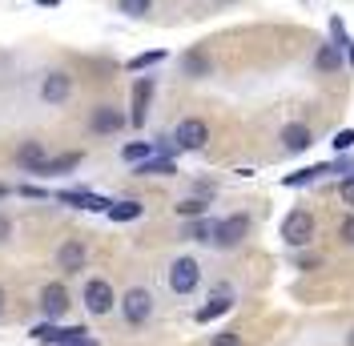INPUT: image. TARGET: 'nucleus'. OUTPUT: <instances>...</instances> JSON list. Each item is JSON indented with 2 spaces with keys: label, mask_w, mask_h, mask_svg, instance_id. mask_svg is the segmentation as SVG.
Here are the masks:
<instances>
[{
  "label": "nucleus",
  "mask_w": 354,
  "mask_h": 346,
  "mask_svg": "<svg viewBox=\"0 0 354 346\" xmlns=\"http://www.w3.org/2000/svg\"><path fill=\"white\" fill-rule=\"evenodd\" d=\"M121 314H125V322H129V326L149 322V314H153V294H149L145 286L125 290V294H121Z\"/></svg>",
  "instance_id": "f257e3e1"
},
{
  "label": "nucleus",
  "mask_w": 354,
  "mask_h": 346,
  "mask_svg": "<svg viewBox=\"0 0 354 346\" xmlns=\"http://www.w3.org/2000/svg\"><path fill=\"white\" fill-rule=\"evenodd\" d=\"M201 282V266L194 258H177L174 266H169V290L174 294H194Z\"/></svg>",
  "instance_id": "f03ea898"
},
{
  "label": "nucleus",
  "mask_w": 354,
  "mask_h": 346,
  "mask_svg": "<svg viewBox=\"0 0 354 346\" xmlns=\"http://www.w3.org/2000/svg\"><path fill=\"white\" fill-rule=\"evenodd\" d=\"M85 262H88V246L81 238H68V242L57 246V270H61V274H81Z\"/></svg>",
  "instance_id": "7ed1b4c3"
},
{
  "label": "nucleus",
  "mask_w": 354,
  "mask_h": 346,
  "mask_svg": "<svg viewBox=\"0 0 354 346\" xmlns=\"http://www.w3.org/2000/svg\"><path fill=\"white\" fill-rule=\"evenodd\" d=\"M68 306L73 302H68V290L61 286V282H48V286L41 290V314L48 318V322H61V318L68 314Z\"/></svg>",
  "instance_id": "20e7f679"
},
{
  "label": "nucleus",
  "mask_w": 354,
  "mask_h": 346,
  "mask_svg": "<svg viewBox=\"0 0 354 346\" xmlns=\"http://www.w3.org/2000/svg\"><path fill=\"white\" fill-rule=\"evenodd\" d=\"M85 306L88 314H109L113 306H117V294H113V286L105 278H88L85 282Z\"/></svg>",
  "instance_id": "39448f33"
},
{
  "label": "nucleus",
  "mask_w": 354,
  "mask_h": 346,
  "mask_svg": "<svg viewBox=\"0 0 354 346\" xmlns=\"http://www.w3.org/2000/svg\"><path fill=\"white\" fill-rule=\"evenodd\" d=\"M245 234H250V217L234 214V217H225V221H218V226H214V246L230 250V246H238Z\"/></svg>",
  "instance_id": "423d86ee"
},
{
  "label": "nucleus",
  "mask_w": 354,
  "mask_h": 346,
  "mask_svg": "<svg viewBox=\"0 0 354 346\" xmlns=\"http://www.w3.org/2000/svg\"><path fill=\"white\" fill-rule=\"evenodd\" d=\"M129 117L121 113V109L113 105H97L93 113H88V129L97 133V137H109V133H121V125H125Z\"/></svg>",
  "instance_id": "0eeeda50"
},
{
  "label": "nucleus",
  "mask_w": 354,
  "mask_h": 346,
  "mask_svg": "<svg viewBox=\"0 0 354 346\" xmlns=\"http://www.w3.org/2000/svg\"><path fill=\"white\" fill-rule=\"evenodd\" d=\"M174 141H177V149H201V145L209 141V125H205L201 117H185V121L177 125Z\"/></svg>",
  "instance_id": "6e6552de"
},
{
  "label": "nucleus",
  "mask_w": 354,
  "mask_h": 346,
  "mask_svg": "<svg viewBox=\"0 0 354 346\" xmlns=\"http://www.w3.org/2000/svg\"><path fill=\"white\" fill-rule=\"evenodd\" d=\"M282 238H286V246H306V242L314 238V217H310L306 210H294V214L282 221Z\"/></svg>",
  "instance_id": "1a4fd4ad"
},
{
  "label": "nucleus",
  "mask_w": 354,
  "mask_h": 346,
  "mask_svg": "<svg viewBox=\"0 0 354 346\" xmlns=\"http://www.w3.org/2000/svg\"><path fill=\"white\" fill-rule=\"evenodd\" d=\"M149 101H153V77H137V81H133L129 125H145V117H149Z\"/></svg>",
  "instance_id": "9d476101"
},
{
  "label": "nucleus",
  "mask_w": 354,
  "mask_h": 346,
  "mask_svg": "<svg viewBox=\"0 0 354 346\" xmlns=\"http://www.w3.org/2000/svg\"><path fill=\"white\" fill-rule=\"evenodd\" d=\"M68 93H73V77L68 73H48L41 81V101L44 105H65Z\"/></svg>",
  "instance_id": "9b49d317"
},
{
  "label": "nucleus",
  "mask_w": 354,
  "mask_h": 346,
  "mask_svg": "<svg viewBox=\"0 0 354 346\" xmlns=\"http://www.w3.org/2000/svg\"><path fill=\"white\" fill-rule=\"evenodd\" d=\"M57 201H61V206H73V210H93V214H105V210H109L105 197L88 194V190H61Z\"/></svg>",
  "instance_id": "f8f14e48"
},
{
  "label": "nucleus",
  "mask_w": 354,
  "mask_h": 346,
  "mask_svg": "<svg viewBox=\"0 0 354 346\" xmlns=\"http://www.w3.org/2000/svg\"><path fill=\"white\" fill-rule=\"evenodd\" d=\"M81 165V153H61V157H44L41 165H37V177H57V173H68Z\"/></svg>",
  "instance_id": "ddd939ff"
},
{
  "label": "nucleus",
  "mask_w": 354,
  "mask_h": 346,
  "mask_svg": "<svg viewBox=\"0 0 354 346\" xmlns=\"http://www.w3.org/2000/svg\"><path fill=\"white\" fill-rule=\"evenodd\" d=\"M137 177H174L177 165H174V157H161V153H153V157H145L141 165H137Z\"/></svg>",
  "instance_id": "4468645a"
},
{
  "label": "nucleus",
  "mask_w": 354,
  "mask_h": 346,
  "mask_svg": "<svg viewBox=\"0 0 354 346\" xmlns=\"http://www.w3.org/2000/svg\"><path fill=\"white\" fill-rule=\"evenodd\" d=\"M230 306H234V298H230V290L221 286V290H214V298H209V302L198 310V322H214V318H221Z\"/></svg>",
  "instance_id": "2eb2a0df"
},
{
  "label": "nucleus",
  "mask_w": 354,
  "mask_h": 346,
  "mask_svg": "<svg viewBox=\"0 0 354 346\" xmlns=\"http://www.w3.org/2000/svg\"><path fill=\"white\" fill-rule=\"evenodd\" d=\"M282 145H286L290 153H302V149L314 145V137H310L306 125H286V129H282Z\"/></svg>",
  "instance_id": "dca6fc26"
},
{
  "label": "nucleus",
  "mask_w": 354,
  "mask_h": 346,
  "mask_svg": "<svg viewBox=\"0 0 354 346\" xmlns=\"http://www.w3.org/2000/svg\"><path fill=\"white\" fill-rule=\"evenodd\" d=\"M44 161V149H41V141H24L21 149H17V165H21L24 173H32L37 165Z\"/></svg>",
  "instance_id": "f3484780"
},
{
  "label": "nucleus",
  "mask_w": 354,
  "mask_h": 346,
  "mask_svg": "<svg viewBox=\"0 0 354 346\" xmlns=\"http://www.w3.org/2000/svg\"><path fill=\"white\" fill-rule=\"evenodd\" d=\"M181 69H185V77H205V73H209V57H205L201 48H189V53L181 57Z\"/></svg>",
  "instance_id": "a211bd4d"
},
{
  "label": "nucleus",
  "mask_w": 354,
  "mask_h": 346,
  "mask_svg": "<svg viewBox=\"0 0 354 346\" xmlns=\"http://www.w3.org/2000/svg\"><path fill=\"white\" fill-rule=\"evenodd\" d=\"M214 226H218V221L198 217V221H189V226H185V234H181V238H189V242H214Z\"/></svg>",
  "instance_id": "6ab92c4d"
},
{
  "label": "nucleus",
  "mask_w": 354,
  "mask_h": 346,
  "mask_svg": "<svg viewBox=\"0 0 354 346\" xmlns=\"http://www.w3.org/2000/svg\"><path fill=\"white\" fill-rule=\"evenodd\" d=\"M105 214H109L113 221H133V217H141V201H109Z\"/></svg>",
  "instance_id": "aec40b11"
},
{
  "label": "nucleus",
  "mask_w": 354,
  "mask_h": 346,
  "mask_svg": "<svg viewBox=\"0 0 354 346\" xmlns=\"http://www.w3.org/2000/svg\"><path fill=\"white\" fill-rule=\"evenodd\" d=\"M121 157H125L129 165H141L145 157H153V141H129V145L121 149Z\"/></svg>",
  "instance_id": "412c9836"
},
{
  "label": "nucleus",
  "mask_w": 354,
  "mask_h": 346,
  "mask_svg": "<svg viewBox=\"0 0 354 346\" xmlns=\"http://www.w3.org/2000/svg\"><path fill=\"white\" fill-rule=\"evenodd\" d=\"M314 65L322 69V73H334V69L342 65V57H338V48H334V44H322V48H318V57H314Z\"/></svg>",
  "instance_id": "4be33fe9"
},
{
  "label": "nucleus",
  "mask_w": 354,
  "mask_h": 346,
  "mask_svg": "<svg viewBox=\"0 0 354 346\" xmlns=\"http://www.w3.org/2000/svg\"><path fill=\"white\" fill-rule=\"evenodd\" d=\"M322 173H330V165H310V170H298V173H290L282 185H290V190H294V185H306V181L322 177Z\"/></svg>",
  "instance_id": "5701e85b"
},
{
  "label": "nucleus",
  "mask_w": 354,
  "mask_h": 346,
  "mask_svg": "<svg viewBox=\"0 0 354 346\" xmlns=\"http://www.w3.org/2000/svg\"><path fill=\"white\" fill-rule=\"evenodd\" d=\"M157 61H165V48H153V53H141V57H133V61H129V73H141V69L157 65Z\"/></svg>",
  "instance_id": "b1692460"
},
{
  "label": "nucleus",
  "mask_w": 354,
  "mask_h": 346,
  "mask_svg": "<svg viewBox=\"0 0 354 346\" xmlns=\"http://www.w3.org/2000/svg\"><path fill=\"white\" fill-rule=\"evenodd\" d=\"M117 8H121L125 17H145V12L153 8V0H117Z\"/></svg>",
  "instance_id": "393cba45"
},
{
  "label": "nucleus",
  "mask_w": 354,
  "mask_h": 346,
  "mask_svg": "<svg viewBox=\"0 0 354 346\" xmlns=\"http://www.w3.org/2000/svg\"><path fill=\"white\" fill-rule=\"evenodd\" d=\"M177 214H181V217H205V201H201V197L177 201Z\"/></svg>",
  "instance_id": "a878e982"
},
{
  "label": "nucleus",
  "mask_w": 354,
  "mask_h": 346,
  "mask_svg": "<svg viewBox=\"0 0 354 346\" xmlns=\"http://www.w3.org/2000/svg\"><path fill=\"white\" fill-rule=\"evenodd\" d=\"M214 346H242V338L234 330H225V334H214Z\"/></svg>",
  "instance_id": "bb28decb"
},
{
  "label": "nucleus",
  "mask_w": 354,
  "mask_h": 346,
  "mask_svg": "<svg viewBox=\"0 0 354 346\" xmlns=\"http://www.w3.org/2000/svg\"><path fill=\"white\" fill-rule=\"evenodd\" d=\"M351 145H354V129H342L334 137V149H351Z\"/></svg>",
  "instance_id": "cd10ccee"
},
{
  "label": "nucleus",
  "mask_w": 354,
  "mask_h": 346,
  "mask_svg": "<svg viewBox=\"0 0 354 346\" xmlns=\"http://www.w3.org/2000/svg\"><path fill=\"white\" fill-rule=\"evenodd\" d=\"M338 194H342V201H346V206H354V173L342 181V190H338Z\"/></svg>",
  "instance_id": "c85d7f7f"
},
{
  "label": "nucleus",
  "mask_w": 354,
  "mask_h": 346,
  "mask_svg": "<svg viewBox=\"0 0 354 346\" xmlns=\"http://www.w3.org/2000/svg\"><path fill=\"white\" fill-rule=\"evenodd\" d=\"M330 37H334V48L346 44V33H342V21H330Z\"/></svg>",
  "instance_id": "c756f323"
},
{
  "label": "nucleus",
  "mask_w": 354,
  "mask_h": 346,
  "mask_svg": "<svg viewBox=\"0 0 354 346\" xmlns=\"http://www.w3.org/2000/svg\"><path fill=\"white\" fill-rule=\"evenodd\" d=\"M342 242H351V246H354V214L342 221Z\"/></svg>",
  "instance_id": "7c9ffc66"
},
{
  "label": "nucleus",
  "mask_w": 354,
  "mask_h": 346,
  "mask_svg": "<svg viewBox=\"0 0 354 346\" xmlns=\"http://www.w3.org/2000/svg\"><path fill=\"white\" fill-rule=\"evenodd\" d=\"M61 346H101L97 338H88V334H81V338H68V343H61Z\"/></svg>",
  "instance_id": "2f4dec72"
},
{
  "label": "nucleus",
  "mask_w": 354,
  "mask_h": 346,
  "mask_svg": "<svg viewBox=\"0 0 354 346\" xmlns=\"http://www.w3.org/2000/svg\"><path fill=\"white\" fill-rule=\"evenodd\" d=\"M8 234H12V221L0 214V242H8Z\"/></svg>",
  "instance_id": "473e14b6"
},
{
  "label": "nucleus",
  "mask_w": 354,
  "mask_h": 346,
  "mask_svg": "<svg viewBox=\"0 0 354 346\" xmlns=\"http://www.w3.org/2000/svg\"><path fill=\"white\" fill-rule=\"evenodd\" d=\"M318 266H322V258H302L298 262V270H318Z\"/></svg>",
  "instance_id": "72a5a7b5"
},
{
  "label": "nucleus",
  "mask_w": 354,
  "mask_h": 346,
  "mask_svg": "<svg viewBox=\"0 0 354 346\" xmlns=\"http://www.w3.org/2000/svg\"><path fill=\"white\" fill-rule=\"evenodd\" d=\"M24 197H44V190H37V185H21Z\"/></svg>",
  "instance_id": "f704fd0d"
},
{
  "label": "nucleus",
  "mask_w": 354,
  "mask_h": 346,
  "mask_svg": "<svg viewBox=\"0 0 354 346\" xmlns=\"http://www.w3.org/2000/svg\"><path fill=\"white\" fill-rule=\"evenodd\" d=\"M37 4H41V8H57V4H61V0H37Z\"/></svg>",
  "instance_id": "c9c22d12"
},
{
  "label": "nucleus",
  "mask_w": 354,
  "mask_h": 346,
  "mask_svg": "<svg viewBox=\"0 0 354 346\" xmlns=\"http://www.w3.org/2000/svg\"><path fill=\"white\" fill-rule=\"evenodd\" d=\"M0 310H4V290H0Z\"/></svg>",
  "instance_id": "e433bc0d"
},
{
  "label": "nucleus",
  "mask_w": 354,
  "mask_h": 346,
  "mask_svg": "<svg viewBox=\"0 0 354 346\" xmlns=\"http://www.w3.org/2000/svg\"><path fill=\"white\" fill-rule=\"evenodd\" d=\"M4 194H8V190H4V185H0V197H4Z\"/></svg>",
  "instance_id": "4c0bfd02"
},
{
  "label": "nucleus",
  "mask_w": 354,
  "mask_h": 346,
  "mask_svg": "<svg viewBox=\"0 0 354 346\" xmlns=\"http://www.w3.org/2000/svg\"><path fill=\"white\" fill-rule=\"evenodd\" d=\"M351 61H354V44H351Z\"/></svg>",
  "instance_id": "58836bf2"
},
{
  "label": "nucleus",
  "mask_w": 354,
  "mask_h": 346,
  "mask_svg": "<svg viewBox=\"0 0 354 346\" xmlns=\"http://www.w3.org/2000/svg\"><path fill=\"white\" fill-rule=\"evenodd\" d=\"M351 346H354V334H351Z\"/></svg>",
  "instance_id": "ea45409f"
}]
</instances>
